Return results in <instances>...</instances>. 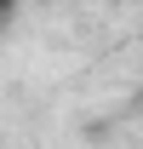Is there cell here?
I'll list each match as a JSON object with an SVG mask.
<instances>
[]
</instances>
